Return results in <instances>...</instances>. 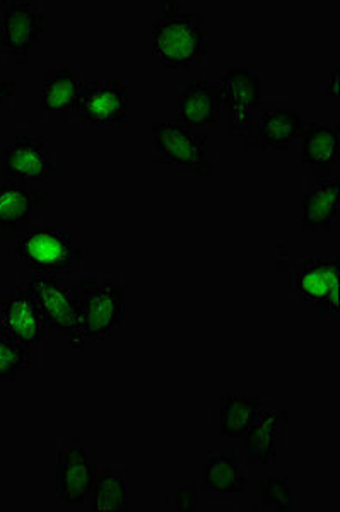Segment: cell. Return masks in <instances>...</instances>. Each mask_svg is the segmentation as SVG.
Returning <instances> with one entry per match:
<instances>
[{"label": "cell", "instance_id": "1", "mask_svg": "<svg viewBox=\"0 0 340 512\" xmlns=\"http://www.w3.org/2000/svg\"><path fill=\"white\" fill-rule=\"evenodd\" d=\"M153 53L163 67L187 69L200 59L207 48V26L202 14L173 11L159 12L151 23Z\"/></svg>", "mask_w": 340, "mask_h": 512}, {"label": "cell", "instance_id": "2", "mask_svg": "<svg viewBox=\"0 0 340 512\" xmlns=\"http://www.w3.org/2000/svg\"><path fill=\"white\" fill-rule=\"evenodd\" d=\"M16 253L31 268V274H69L74 263L83 260L84 248L72 241L71 234L45 227L18 234Z\"/></svg>", "mask_w": 340, "mask_h": 512}, {"label": "cell", "instance_id": "3", "mask_svg": "<svg viewBox=\"0 0 340 512\" xmlns=\"http://www.w3.org/2000/svg\"><path fill=\"white\" fill-rule=\"evenodd\" d=\"M76 299L86 340L108 342L113 332L124 325L125 297L110 280H83Z\"/></svg>", "mask_w": 340, "mask_h": 512}, {"label": "cell", "instance_id": "4", "mask_svg": "<svg viewBox=\"0 0 340 512\" xmlns=\"http://www.w3.org/2000/svg\"><path fill=\"white\" fill-rule=\"evenodd\" d=\"M28 291L42 309L45 328H55L71 338L72 349H83V315L74 292L59 284L55 275L40 274H31Z\"/></svg>", "mask_w": 340, "mask_h": 512}, {"label": "cell", "instance_id": "5", "mask_svg": "<svg viewBox=\"0 0 340 512\" xmlns=\"http://www.w3.org/2000/svg\"><path fill=\"white\" fill-rule=\"evenodd\" d=\"M153 137L154 163L192 166L195 175L209 178L212 168L207 161L209 139L204 132H194L178 122L156 123Z\"/></svg>", "mask_w": 340, "mask_h": 512}, {"label": "cell", "instance_id": "6", "mask_svg": "<svg viewBox=\"0 0 340 512\" xmlns=\"http://www.w3.org/2000/svg\"><path fill=\"white\" fill-rule=\"evenodd\" d=\"M221 106L229 113V132L248 137L253 115L262 103V74L250 67L229 69L219 86Z\"/></svg>", "mask_w": 340, "mask_h": 512}, {"label": "cell", "instance_id": "7", "mask_svg": "<svg viewBox=\"0 0 340 512\" xmlns=\"http://www.w3.org/2000/svg\"><path fill=\"white\" fill-rule=\"evenodd\" d=\"M98 468L88 460L83 439H72L65 449L57 451V495L60 504L83 507L93 492Z\"/></svg>", "mask_w": 340, "mask_h": 512}, {"label": "cell", "instance_id": "8", "mask_svg": "<svg viewBox=\"0 0 340 512\" xmlns=\"http://www.w3.org/2000/svg\"><path fill=\"white\" fill-rule=\"evenodd\" d=\"M0 175L4 183L48 180L57 175V166L47 158L43 137H16L2 152Z\"/></svg>", "mask_w": 340, "mask_h": 512}, {"label": "cell", "instance_id": "9", "mask_svg": "<svg viewBox=\"0 0 340 512\" xmlns=\"http://www.w3.org/2000/svg\"><path fill=\"white\" fill-rule=\"evenodd\" d=\"M339 274V258L334 260L310 258L299 267L296 287L301 297L315 304L322 313L337 315L340 297Z\"/></svg>", "mask_w": 340, "mask_h": 512}, {"label": "cell", "instance_id": "10", "mask_svg": "<svg viewBox=\"0 0 340 512\" xmlns=\"http://www.w3.org/2000/svg\"><path fill=\"white\" fill-rule=\"evenodd\" d=\"M45 330L42 309L30 291L14 287L2 304V332L30 349L40 344Z\"/></svg>", "mask_w": 340, "mask_h": 512}, {"label": "cell", "instance_id": "11", "mask_svg": "<svg viewBox=\"0 0 340 512\" xmlns=\"http://www.w3.org/2000/svg\"><path fill=\"white\" fill-rule=\"evenodd\" d=\"M43 21V12L33 11L30 2H6L0 47L11 55H28L30 48L43 40Z\"/></svg>", "mask_w": 340, "mask_h": 512}, {"label": "cell", "instance_id": "12", "mask_svg": "<svg viewBox=\"0 0 340 512\" xmlns=\"http://www.w3.org/2000/svg\"><path fill=\"white\" fill-rule=\"evenodd\" d=\"M221 94L204 79L183 86L178 98V123L194 132H206L221 117Z\"/></svg>", "mask_w": 340, "mask_h": 512}, {"label": "cell", "instance_id": "13", "mask_svg": "<svg viewBox=\"0 0 340 512\" xmlns=\"http://www.w3.org/2000/svg\"><path fill=\"white\" fill-rule=\"evenodd\" d=\"M77 110L83 113L86 122H124L129 110L127 88L117 81L89 82L84 86L83 98Z\"/></svg>", "mask_w": 340, "mask_h": 512}, {"label": "cell", "instance_id": "14", "mask_svg": "<svg viewBox=\"0 0 340 512\" xmlns=\"http://www.w3.org/2000/svg\"><path fill=\"white\" fill-rule=\"evenodd\" d=\"M289 414L286 410H265L260 408L257 417L248 425L243 437V451L250 463L270 465L277 456V429L286 424Z\"/></svg>", "mask_w": 340, "mask_h": 512}, {"label": "cell", "instance_id": "15", "mask_svg": "<svg viewBox=\"0 0 340 512\" xmlns=\"http://www.w3.org/2000/svg\"><path fill=\"white\" fill-rule=\"evenodd\" d=\"M340 128L334 123H308L301 132V158L313 173H330L339 164Z\"/></svg>", "mask_w": 340, "mask_h": 512}, {"label": "cell", "instance_id": "16", "mask_svg": "<svg viewBox=\"0 0 340 512\" xmlns=\"http://www.w3.org/2000/svg\"><path fill=\"white\" fill-rule=\"evenodd\" d=\"M339 178L318 181L317 188L308 193L301 210V226L305 233L330 231L332 221L339 216Z\"/></svg>", "mask_w": 340, "mask_h": 512}, {"label": "cell", "instance_id": "17", "mask_svg": "<svg viewBox=\"0 0 340 512\" xmlns=\"http://www.w3.org/2000/svg\"><path fill=\"white\" fill-rule=\"evenodd\" d=\"M42 202L40 190H30L24 183H4L0 187V231H21Z\"/></svg>", "mask_w": 340, "mask_h": 512}, {"label": "cell", "instance_id": "18", "mask_svg": "<svg viewBox=\"0 0 340 512\" xmlns=\"http://www.w3.org/2000/svg\"><path fill=\"white\" fill-rule=\"evenodd\" d=\"M303 132V118L296 111L267 108L258 125V144L264 151H284Z\"/></svg>", "mask_w": 340, "mask_h": 512}, {"label": "cell", "instance_id": "19", "mask_svg": "<svg viewBox=\"0 0 340 512\" xmlns=\"http://www.w3.org/2000/svg\"><path fill=\"white\" fill-rule=\"evenodd\" d=\"M204 485L207 492L240 494L247 485V472L231 451H217L207 458L204 466Z\"/></svg>", "mask_w": 340, "mask_h": 512}, {"label": "cell", "instance_id": "20", "mask_svg": "<svg viewBox=\"0 0 340 512\" xmlns=\"http://www.w3.org/2000/svg\"><path fill=\"white\" fill-rule=\"evenodd\" d=\"M83 91V82L72 76L71 70H53L43 77L40 103L43 110L67 113L79 108Z\"/></svg>", "mask_w": 340, "mask_h": 512}, {"label": "cell", "instance_id": "21", "mask_svg": "<svg viewBox=\"0 0 340 512\" xmlns=\"http://www.w3.org/2000/svg\"><path fill=\"white\" fill-rule=\"evenodd\" d=\"M262 408L260 398L255 396L224 395L219 400L221 414V436L240 437L247 431Z\"/></svg>", "mask_w": 340, "mask_h": 512}, {"label": "cell", "instance_id": "22", "mask_svg": "<svg viewBox=\"0 0 340 512\" xmlns=\"http://www.w3.org/2000/svg\"><path fill=\"white\" fill-rule=\"evenodd\" d=\"M89 509L94 512H120L129 509V482L112 472L96 473Z\"/></svg>", "mask_w": 340, "mask_h": 512}, {"label": "cell", "instance_id": "23", "mask_svg": "<svg viewBox=\"0 0 340 512\" xmlns=\"http://www.w3.org/2000/svg\"><path fill=\"white\" fill-rule=\"evenodd\" d=\"M28 366L30 349L7 333H0V383H12Z\"/></svg>", "mask_w": 340, "mask_h": 512}, {"label": "cell", "instance_id": "24", "mask_svg": "<svg viewBox=\"0 0 340 512\" xmlns=\"http://www.w3.org/2000/svg\"><path fill=\"white\" fill-rule=\"evenodd\" d=\"M264 507H272L277 512L293 511L294 494L288 480L282 478H262V502Z\"/></svg>", "mask_w": 340, "mask_h": 512}, {"label": "cell", "instance_id": "25", "mask_svg": "<svg viewBox=\"0 0 340 512\" xmlns=\"http://www.w3.org/2000/svg\"><path fill=\"white\" fill-rule=\"evenodd\" d=\"M171 506L176 511H195L199 507V492L194 487H183L170 497Z\"/></svg>", "mask_w": 340, "mask_h": 512}, {"label": "cell", "instance_id": "26", "mask_svg": "<svg viewBox=\"0 0 340 512\" xmlns=\"http://www.w3.org/2000/svg\"><path fill=\"white\" fill-rule=\"evenodd\" d=\"M327 91L332 99H339V69H334L332 77H330L329 84H327Z\"/></svg>", "mask_w": 340, "mask_h": 512}, {"label": "cell", "instance_id": "27", "mask_svg": "<svg viewBox=\"0 0 340 512\" xmlns=\"http://www.w3.org/2000/svg\"><path fill=\"white\" fill-rule=\"evenodd\" d=\"M14 93H16V84L14 82H0V108H2V103L7 98L14 96Z\"/></svg>", "mask_w": 340, "mask_h": 512}]
</instances>
